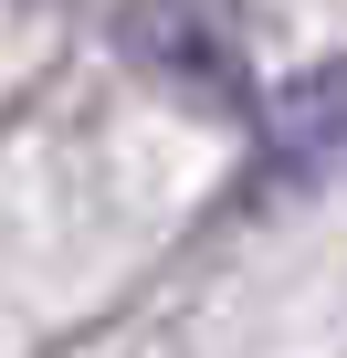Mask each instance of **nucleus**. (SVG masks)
I'll use <instances>...</instances> for the list:
<instances>
[{
    "label": "nucleus",
    "mask_w": 347,
    "mask_h": 358,
    "mask_svg": "<svg viewBox=\"0 0 347 358\" xmlns=\"http://www.w3.org/2000/svg\"><path fill=\"white\" fill-rule=\"evenodd\" d=\"M126 32V53L147 64V74H168V85H179V95H211V106H253V74H242V53L190 11V0H137V11L116 22Z\"/></svg>",
    "instance_id": "nucleus-1"
}]
</instances>
